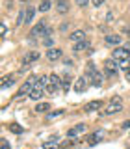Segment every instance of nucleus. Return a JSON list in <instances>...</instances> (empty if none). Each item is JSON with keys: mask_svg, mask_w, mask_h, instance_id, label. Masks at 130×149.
Masks as SVG:
<instances>
[{"mask_svg": "<svg viewBox=\"0 0 130 149\" xmlns=\"http://www.w3.org/2000/svg\"><path fill=\"white\" fill-rule=\"evenodd\" d=\"M48 110H50L48 102H37L35 104V112H48Z\"/></svg>", "mask_w": 130, "mask_h": 149, "instance_id": "aec40b11", "label": "nucleus"}, {"mask_svg": "<svg viewBox=\"0 0 130 149\" xmlns=\"http://www.w3.org/2000/svg\"><path fill=\"white\" fill-rule=\"evenodd\" d=\"M41 95H43V90H39V88H34V90L30 91V99L32 101H39Z\"/></svg>", "mask_w": 130, "mask_h": 149, "instance_id": "f3484780", "label": "nucleus"}, {"mask_svg": "<svg viewBox=\"0 0 130 149\" xmlns=\"http://www.w3.org/2000/svg\"><path fill=\"white\" fill-rule=\"evenodd\" d=\"M102 106V101H91L89 104H86V112H95Z\"/></svg>", "mask_w": 130, "mask_h": 149, "instance_id": "ddd939ff", "label": "nucleus"}, {"mask_svg": "<svg viewBox=\"0 0 130 149\" xmlns=\"http://www.w3.org/2000/svg\"><path fill=\"white\" fill-rule=\"evenodd\" d=\"M128 82H130V73H128Z\"/></svg>", "mask_w": 130, "mask_h": 149, "instance_id": "473e14b6", "label": "nucleus"}, {"mask_svg": "<svg viewBox=\"0 0 130 149\" xmlns=\"http://www.w3.org/2000/svg\"><path fill=\"white\" fill-rule=\"evenodd\" d=\"M91 2H93V6H95V8H100L102 4L106 2V0H91Z\"/></svg>", "mask_w": 130, "mask_h": 149, "instance_id": "c85d7f7f", "label": "nucleus"}, {"mask_svg": "<svg viewBox=\"0 0 130 149\" xmlns=\"http://www.w3.org/2000/svg\"><path fill=\"white\" fill-rule=\"evenodd\" d=\"M52 43H54V41L50 39V37H45V39H43V45L45 47H50V49H52Z\"/></svg>", "mask_w": 130, "mask_h": 149, "instance_id": "cd10ccee", "label": "nucleus"}, {"mask_svg": "<svg viewBox=\"0 0 130 149\" xmlns=\"http://www.w3.org/2000/svg\"><path fill=\"white\" fill-rule=\"evenodd\" d=\"M56 9H58V13L65 15V13L69 11V2H67V0H58V4H56Z\"/></svg>", "mask_w": 130, "mask_h": 149, "instance_id": "9b49d317", "label": "nucleus"}, {"mask_svg": "<svg viewBox=\"0 0 130 149\" xmlns=\"http://www.w3.org/2000/svg\"><path fill=\"white\" fill-rule=\"evenodd\" d=\"M63 114V110H56V112H50L48 114V119H52V118H58V116H62Z\"/></svg>", "mask_w": 130, "mask_h": 149, "instance_id": "bb28decb", "label": "nucleus"}, {"mask_svg": "<svg viewBox=\"0 0 130 149\" xmlns=\"http://www.w3.org/2000/svg\"><path fill=\"white\" fill-rule=\"evenodd\" d=\"M117 71H119V62H117V60L110 58V60H106V62H104V73H106V77H115Z\"/></svg>", "mask_w": 130, "mask_h": 149, "instance_id": "f257e3e1", "label": "nucleus"}, {"mask_svg": "<svg viewBox=\"0 0 130 149\" xmlns=\"http://www.w3.org/2000/svg\"><path fill=\"white\" fill-rule=\"evenodd\" d=\"M50 9V0H43V2L39 4V11L41 13H46Z\"/></svg>", "mask_w": 130, "mask_h": 149, "instance_id": "5701e85b", "label": "nucleus"}, {"mask_svg": "<svg viewBox=\"0 0 130 149\" xmlns=\"http://www.w3.org/2000/svg\"><path fill=\"white\" fill-rule=\"evenodd\" d=\"M9 129H11V132H15V134H21L22 130H24L21 125H17V123H11V127H9Z\"/></svg>", "mask_w": 130, "mask_h": 149, "instance_id": "a878e982", "label": "nucleus"}, {"mask_svg": "<svg viewBox=\"0 0 130 149\" xmlns=\"http://www.w3.org/2000/svg\"><path fill=\"white\" fill-rule=\"evenodd\" d=\"M74 2H76V4H78V6H86V4H87V2H89V0H74Z\"/></svg>", "mask_w": 130, "mask_h": 149, "instance_id": "7c9ffc66", "label": "nucleus"}, {"mask_svg": "<svg viewBox=\"0 0 130 149\" xmlns=\"http://www.w3.org/2000/svg\"><path fill=\"white\" fill-rule=\"evenodd\" d=\"M100 140H102V130H97V132L89 138V146H95V143H99Z\"/></svg>", "mask_w": 130, "mask_h": 149, "instance_id": "a211bd4d", "label": "nucleus"}, {"mask_svg": "<svg viewBox=\"0 0 130 149\" xmlns=\"http://www.w3.org/2000/svg\"><path fill=\"white\" fill-rule=\"evenodd\" d=\"M62 88H63V91L71 90V77H69V74H65V78H63V82H62Z\"/></svg>", "mask_w": 130, "mask_h": 149, "instance_id": "4be33fe9", "label": "nucleus"}, {"mask_svg": "<svg viewBox=\"0 0 130 149\" xmlns=\"http://www.w3.org/2000/svg\"><path fill=\"white\" fill-rule=\"evenodd\" d=\"M2 149H9V143H8V140H2Z\"/></svg>", "mask_w": 130, "mask_h": 149, "instance_id": "2f4dec72", "label": "nucleus"}, {"mask_svg": "<svg viewBox=\"0 0 130 149\" xmlns=\"http://www.w3.org/2000/svg\"><path fill=\"white\" fill-rule=\"evenodd\" d=\"M56 147H58V143H56L54 140H48V142L43 143V149H56Z\"/></svg>", "mask_w": 130, "mask_h": 149, "instance_id": "393cba45", "label": "nucleus"}, {"mask_svg": "<svg viewBox=\"0 0 130 149\" xmlns=\"http://www.w3.org/2000/svg\"><path fill=\"white\" fill-rule=\"evenodd\" d=\"M119 69L128 71V69H130V60H119Z\"/></svg>", "mask_w": 130, "mask_h": 149, "instance_id": "b1692460", "label": "nucleus"}, {"mask_svg": "<svg viewBox=\"0 0 130 149\" xmlns=\"http://www.w3.org/2000/svg\"><path fill=\"white\" fill-rule=\"evenodd\" d=\"M46 86H48V77H37L35 88H39V90H45Z\"/></svg>", "mask_w": 130, "mask_h": 149, "instance_id": "4468645a", "label": "nucleus"}, {"mask_svg": "<svg viewBox=\"0 0 130 149\" xmlns=\"http://www.w3.org/2000/svg\"><path fill=\"white\" fill-rule=\"evenodd\" d=\"M86 129H87V127H86V123H80V125H76V127H73L71 130H69V132H67V136H69V138H76L78 134L84 132Z\"/></svg>", "mask_w": 130, "mask_h": 149, "instance_id": "0eeeda50", "label": "nucleus"}, {"mask_svg": "<svg viewBox=\"0 0 130 149\" xmlns=\"http://www.w3.org/2000/svg\"><path fill=\"white\" fill-rule=\"evenodd\" d=\"M111 58L113 60H130V50L124 49V47H117V49L113 50V54H111Z\"/></svg>", "mask_w": 130, "mask_h": 149, "instance_id": "7ed1b4c3", "label": "nucleus"}, {"mask_svg": "<svg viewBox=\"0 0 130 149\" xmlns=\"http://www.w3.org/2000/svg\"><path fill=\"white\" fill-rule=\"evenodd\" d=\"M73 88H74V91H76V93H84V91H86V88H87V80L84 77L76 78V82H74Z\"/></svg>", "mask_w": 130, "mask_h": 149, "instance_id": "20e7f679", "label": "nucleus"}, {"mask_svg": "<svg viewBox=\"0 0 130 149\" xmlns=\"http://www.w3.org/2000/svg\"><path fill=\"white\" fill-rule=\"evenodd\" d=\"M35 60H39V52H30V54H26L24 56V65H28V63H32V62H35Z\"/></svg>", "mask_w": 130, "mask_h": 149, "instance_id": "dca6fc26", "label": "nucleus"}, {"mask_svg": "<svg viewBox=\"0 0 130 149\" xmlns=\"http://www.w3.org/2000/svg\"><path fill=\"white\" fill-rule=\"evenodd\" d=\"M35 36H46V26H45L43 21H41L39 24H35L34 30H32V37H35Z\"/></svg>", "mask_w": 130, "mask_h": 149, "instance_id": "6e6552de", "label": "nucleus"}, {"mask_svg": "<svg viewBox=\"0 0 130 149\" xmlns=\"http://www.w3.org/2000/svg\"><path fill=\"white\" fill-rule=\"evenodd\" d=\"M48 84H50V86H56V88H62V80H59V77L56 73L48 74Z\"/></svg>", "mask_w": 130, "mask_h": 149, "instance_id": "f8f14e48", "label": "nucleus"}, {"mask_svg": "<svg viewBox=\"0 0 130 149\" xmlns=\"http://www.w3.org/2000/svg\"><path fill=\"white\" fill-rule=\"evenodd\" d=\"M87 47H89V43H87V41H78V43H74L73 50H76V52H80V50L87 49Z\"/></svg>", "mask_w": 130, "mask_h": 149, "instance_id": "6ab92c4d", "label": "nucleus"}, {"mask_svg": "<svg viewBox=\"0 0 130 149\" xmlns=\"http://www.w3.org/2000/svg\"><path fill=\"white\" fill-rule=\"evenodd\" d=\"M121 108H123V101H121L119 97H113V99L108 102V106L104 108V114L106 116H111V114H115V112H119Z\"/></svg>", "mask_w": 130, "mask_h": 149, "instance_id": "f03ea898", "label": "nucleus"}, {"mask_svg": "<svg viewBox=\"0 0 130 149\" xmlns=\"http://www.w3.org/2000/svg\"><path fill=\"white\" fill-rule=\"evenodd\" d=\"M104 41H106V45L115 47V45H119L123 39H121V36H119V34H110V36H106V39H104Z\"/></svg>", "mask_w": 130, "mask_h": 149, "instance_id": "1a4fd4ad", "label": "nucleus"}, {"mask_svg": "<svg viewBox=\"0 0 130 149\" xmlns=\"http://www.w3.org/2000/svg\"><path fill=\"white\" fill-rule=\"evenodd\" d=\"M26 11V17H24V22L28 24V22H32V19H34V13H35V9L34 8H28V9H24Z\"/></svg>", "mask_w": 130, "mask_h": 149, "instance_id": "412c9836", "label": "nucleus"}, {"mask_svg": "<svg viewBox=\"0 0 130 149\" xmlns=\"http://www.w3.org/2000/svg\"><path fill=\"white\" fill-rule=\"evenodd\" d=\"M87 80H89L95 88H100V86H102V73L95 71V73L91 74V77H87Z\"/></svg>", "mask_w": 130, "mask_h": 149, "instance_id": "39448f33", "label": "nucleus"}, {"mask_svg": "<svg viewBox=\"0 0 130 149\" xmlns=\"http://www.w3.org/2000/svg\"><path fill=\"white\" fill-rule=\"evenodd\" d=\"M15 84V77H4L2 78V90H8Z\"/></svg>", "mask_w": 130, "mask_h": 149, "instance_id": "2eb2a0df", "label": "nucleus"}, {"mask_svg": "<svg viewBox=\"0 0 130 149\" xmlns=\"http://www.w3.org/2000/svg\"><path fill=\"white\" fill-rule=\"evenodd\" d=\"M63 56L62 49H48V52H46V58L50 60V62H56V60H59Z\"/></svg>", "mask_w": 130, "mask_h": 149, "instance_id": "423d86ee", "label": "nucleus"}, {"mask_svg": "<svg viewBox=\"0 0 130 149\" xmlns=\"http://www.w3.org/2000/svg\"><path fill=\"white\" fill-rule=\"evenodd\" d=\"M6 32H8V26L2 22V26H0V34H2V36H6Z\"/></svg>", "mask_w": 130, "mask_h": 149, "instance_id": "c756f323", "label": "nucleus"}, {"mask_svg": "<svg viewBox=\"0 0 130 149\" xmlns=\"http://www.w3.org/2000/svg\"><path fill=\"white\" fill-rule=\"evenodd\" d=\"M71 41L73 43H78V41H86V32L84 30H74L71 34Z\"/></svg>", "mask_w": 130, "mask_h": 149, "instance_id": "9d476101", "label": "nucleus"}]
</instances>
